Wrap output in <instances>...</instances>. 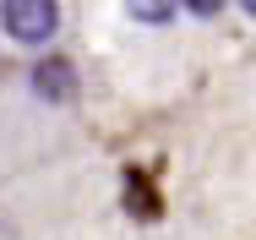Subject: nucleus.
Returning <instances> with one entry per match:
<instances>
[{"instance_id": "nucleus-1", "label": "nucleus", "mask_w": 256, "mask_h": 240, "mask_svg": "<svg viewBox=\"0 0 256 240\" xmlns=\"http://www.w3.org/2000/svg\"><path fill=\"white\" fill-rule=\"evenodd\" d=\"M0 22H6V33L16 44H50L54 28H60V6L54 0H6Z\"/></svg>"}, {"instance_id": "nucleus-2", "label": "nucleus", "mask_w": 256, "mask_h": 240, "mask_svg": "<svg viewBox=\"0 0 256 240\" xmlns=\"http://www.w3.org/2000/svg\"><path fill=\"white\" fill-rule=\"evenodd\" d=\"M33 93L50 98V104H71V98H76V66H71L66 55H44V60L33 66Z\"/></svg>"}, {"instance_id": "nucleus-3", "label": "nucleus", "mask_w": 256, "mask_h": 240, "mask_svg": "<svg viewBox=\"0 0 256 240\" xmlns=\"http://www.w3.org/2000/svg\"><path fill=\"white\" fill-rule=\"evenodd\" d=\"M126 11H131L136 22L158 28V22H169V17H174V0H126Z\"/></svg>"}, {"instance_id": "nucleus-4", "label": "nucleus", "mask_w": 256, "mask_h": 240, "mask_svg": "<svg viewBox=\"0 0 256 240\" xmlns=\"http://www.w3.org/2000/svg\"><path fill=\"white\" fill-rule=\"evenodd\" d=\"M174 6H186L191 17H218L224 11V0H174Z\"/></svg>"}, {"instance_id": "nucleus-5", "label": "nucleus", "mask_w": 256, "mask_h": 240, "mask_svg": "<svg viewBox=\"0 0 256 240\" xmlns=\"http://www.w3.org/2000/svg\"><path fill=\"white\" fill-rule=\"evenodd\" d=\"M240 6H246V11H251V17H256V0H240Z\"/></svg>"}]
</instances>
